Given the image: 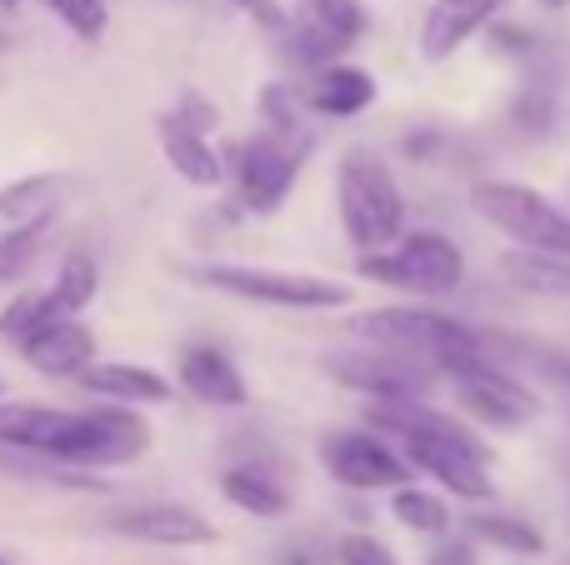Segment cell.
Wrapping results in <instances>:
<instances>
[{
  "label": "cell",
  "instance_id": "35",
  "mask_svg": "<svg viewBox=\"0 0 570 565\" xmlns=\"http://www.w3.org/2000/svg\"><path fill=\"white\" fill-rule=\"evenodd\" d=\"M0 390H6V376H0Z\"/></svg>",
  "mask_w": 570,
  "mask_h": 565
},
{
  "label": "cell",
  "instance_id": "22",
  "mask_svg": "<svg viewBox=\"0 0 570 565\" xmlns=\"http://www.w3.org/2000/svg\"><path fill=\"white\" fill-rule=\"evenodd\" d=\"M465 541L471 546H495L505 556H541L546 551V536L521 516H505V511H485V516H471L465 521Z\"/></svg>",
  "mask_w": 570,
  "mask_h": 565
},
{
  "label": "cell",
  "instance_id": "6",
  "mask_svg": "<svg viewBox=\"0 0 570 565\" xmlns=\"http://www.w3.org/2000/svg\"><path fill=\"white\" fill-rule=\"evenodd\" d=\"M435 370H441V380L455 390V400H461L465 416L485 430H521L525 420L541 416V396H535L511 366H501L491 350L451 356Z\"/></svg>",
  "mask_w": 570,
  "mask_h": 565
},
{
  "label": "cell",
  "instance_id": "7",
  "mask_svg": "<svg viewBox=\"0 0 570 565\" xmlns=\"http://www.w3.org/2000/svg\"><path fill=\"white\" fill-rule=\"evenodd\" d=\"M355 336L371 340L375 350H395V356H415V360H441L451 356H475L485 350V330L465 326V320L445 316L431 306H385V310H365L355 320Z\"/></svg>",
  "mask_w": 570,
  "mask_h": 565
},
{
  "label": "cell",
  "instance_id": "19",
  "mask_svg": "<svg viewBox=\"0 0 570 565\" xmlns=\"http://www.w3.org/2000/svg\"><path fill=\"white\" fill-rule=\"evenodd\" d=\"M20 360H26L36 376L76 380L86 366H96V336H90V326H80V320H56V326H46L40 336H30L26 346H20Z\"/></svg>",
  "mask_w": 570,
  "mask_h": 565
},
{
  "label": "cell",
  "instance_id": "33",
  "mask_svg": "<svg viewBox=\"0 0 570 565\" xmlns=\"http://www.w3.org/2000/svg\"><path fill=\"white\" fill-rule=\"evenodd\" d=\"M541 10H570V0H535Z\"/></svg>",
  "mask_w": 570,
  "mask_h": 565
},
{
  "label": "cell",
  "instance_id": "28",
  "mask_svg": "<svg viewBox=\"0 0 570 565\" xmlns=\"http://www.w3.org/2000/svg\"><path fill=\"white\" fill-rule=\"evenodd\" d=\"M40 250H46V230H20V236L0 240V286L26 276V270L36 266Z\"/></svg>",
  "mask_w": 570,
  "mask_h": 565
},
{
  "label": "cell",
  "instance_id": "16",
  "mask_svg": "<svg viewBox=\"0 0 570 565\" xmlns=\"http://www.w3.org/2000/svg\"><path fill=\"white\" fill-rule=\"evenodd\" d=\"M156 140H160V156L170 160V170H176L186 186H196V190L226 186V156L216 150V140H210L206 130L186 126L176 110L156 116Z\"/></svg>",
  "mask_w": 570,
  "mask_h": 565
},
{
  "label": "cell",
  "instance_id": "37",
  "mask_svg": "<svg viewBox=\"0 0 570 565\" xmlns=\"http://www.w3.org/2000/svg\"><path fill=\"white\" fill-rule=\"evenodd\" d=\"M0 565H10V561H6V556H0Z\"/></svg>",
  "mask_w": 570,
  "mask_h": 565
},
{
  "label": "cell",
  "instance_id": "25",
  "mask_svg": "<svg viewBox=\"0 0 570 565\" xmlns=\"http://www.w3.org/2000/svg\"><path fill=\"white\" fill-rule=\"evenodd\" d=\"M56 320H66V316L56 310L50 290H20V296L0 310V340H10V346L20 350L30 336H40V330L56 326Z\"/></svg>",
  "mask_w": 570,
  "mask_h": 565
},
{
  "label": "cell",
  "instance_id": "10",
  "mask_svg": "<svg viewBox=\"0 0 570 565\" xmlns=\"http://www.w3.org/2000/svg\"><path fill=\"white\" fill-rule=\"evenodd\" d=\"M321 466L345 490H385L391 496V490L415 480L405 456L375 430H331V436H321Z\"/></svg>",
  "mask_w": 570,
  "mask_h": 565
},
{
  "label": "cell",
  "instance_id": "4",
  "mask_svg": "<svg viewBox=\"0 0 570 565\" xmlns=\"http://www.w3.org/2000/svg\"><path fill=\"white\" fill-rule=\"evenodd\" d=\"M190 280L206 290H220V296L250 300V306H271V310H341L355 296L345 280H331V276L276 270V266H230V260L196 266Z\"/></svg>",
  "mask_w": 570,
  "mask_h": 565
},
{
  "label": "cell",
  "instance_id": "30",
  "mask_svg": "<svg viewBox=\"0 0 570 565\" xmlns=\"http://www.w3.org/2000/svg\"><path fill=\"white\" fill-rule=\"evenodd\" d=\"M425 565H481V556H475V546L465 536H445L441 546L425 556Z\"/></svg>",
  "mask_w": 570,
  "mask_h": 565
},
{
  "label": "cell",
  "instance_id": "32",
  "mask_svg": "<svg viewBox=\"0 0 570 565\" xmlns=\"http://www.w3.org/2000/svg\"><path fill=\"white\" fill-rule=\"evenodd\" d=\"M230 6H236V10H246V16L256 20L261 30H271V36H276V30L285 26V10L276 6V0H230Z\"/></svg>",
  "mask_w": 570,
  "mask_h": 565
},
{
  "label": "cell",
  "instance_id": "36",
  "mask_svg": "<svg viewBox=\"0 0 570 565\" xmlns=\"http://www.w3.org/2000/svg\"><path fill=\"white\" fill-rule=\"evenodd\" d=\"M0 50H6V36H0Z\"/></svg>",
  "mask_w": 570,
  "mask_h": 565
},
{
  "label": "cell",
  "instance_id": "15",
  "mask_svg": "<svg viewBox=\"0 0 570 565\" xmlns=\"http://www.w3.org/2000/svg\"><path fill=\"white\" fill-rule=\"evenodd\" d=\"M501 6L505 0H431V10L421 16V30H415L421 60H431V66L451 60L475 30H485L501 16Z\"/></svg>",
  "mask_w": 570,
  "mask_h": 565
},
{
  "label": "cell",
  "instance_id": "14",
  "mask_svg": "<svg viewBox=\"0 0 570 565\" xmlns=\"http://www.w3.org/2000/svg\"><path fill=\"white\" fill-rule=\"evenodd\" d=\"M176 386L186 390L190 400L216 410H240L250 406V386L246 376L236 370V360L226 356L220 346H186L176 360Z\"/></svg>",
  "mask_w": 570,
  "mask_h": 565
},
{
  "label": "cell",
  "instance_id": "2",
  "mask_svg": "<svg viewBox=\"0 0 570 565\" xmlns=\"http://www.w3.org/2000/svg\"><path fill=\"white\" fill-rule=\"evenodd\" d=\"M365 420H371L375 436H385L401 450L411 476L421 470L445 496L475 500V506L495 496L491 446H485L465 420L445 416L441 406H431V400H371Z\"/></svg>",
  "mask_w": 570,
  "mask_h": 565
},
{
  "label": "cell",
  "instance_id": "9",
  "mask_svg": "<svg viewBox=\"0 0 570 565\" xmlns=\"http://www.w3.org/2000/svg\"><path fill=\"white\" fill-rule=\"evenodd\" d=\"M305 156H311V146L281 140V136H271V130L246 136L226 156V176L236 180L240 206H246L250 216H276L285 200H291L295 180H301Z\"/></svg>",
  "mask_w": 570,
  "mask_h": 565
},
{
  "label": "cell",
  "instance_id": "29",
  "mask_svg": "<svg viewBox=\"0 0 570 565\" xmlns=\"http://www.w3.org/2000/svg\"><path fill=\"white\" fill-rule=\"evenodd\" d=\"M341 565H401V561H395L375 536H361V531H355V536L341 541Z\"/></svg>",
  "mask_w": 570,
  "mask_h": 565
},
{
  "label": "cell",
  "instance_id": "17",
  "mask_svg": "<svg viewBox=\"0 0 570 565\" xmlns=\"http://www.w3.org/2000/svg\"><path fill=\"white\" fill-rule=\"evenodd\" d=\"M76 386L96 400H110V406H170L176 400V380H166L160 370L136 366V360H96L76 376Z\"/></svg>",
  "mask_w": 570,
  "mask_h": 565
},
{
  "label": "cell",
  "instance_id": "23",
  "mask_svg": "<svg viewBox=\"0 0 570 565\" xmlns=\"http://www.w3.org/2000/svg\"><path fill=\"white\" fill-rule=\"evenodd\" d=\"M50 300H56V310L66 320H80V310L96 300V290H100V266H96V256L90 250H70L66 260L56 266V280H50Z\"/></svg>",
  "mask_w": 570,
  "mask_h": 565
},
{
  "label": "cell",
  "instance_id": "38",
  "mask_svg": "<svg viewBox=\"0 0 570 565\" xmlns=\"http://www.w3.org/2000/svg\"><path fill=\"white\" fill-rule=\"evenodd\" d=\"M301 6H311V0H301Z\"/></svg>",
  "mask_w": 570,
  "mask_h": 565
},
{
  "label": "cell",
  "instance_id": "31",
  "mask_svg": "<svg viewBox=\"0 0 570 565\" xmlns=\"http://www.w3.org/2000/svg\"><path fill=\"white\" fill-rule=\"evenodd\" d=\"M176 116H180V120H186V126L206 130V136H210V130H216V126H220V110H216V106H210V100H200V96H186V100H180V106H176Z\"/></svg>",
  "mask_w": 570,
  "mask_h": 565
},
{
  "label": "cell",
  "instance_id": "21",
  "mask_svg": "<svg viewBox=\"0 0 570 565\" xmlns=\"http://www.w3.org/2000/svg\"><path fill=\"white\" fill-rule=\"evenodd\" d=\"M220 496H226L236 511L256 516V521H281L285 511H291V490H285L276 470L261 466V460L230 466L226 476H220Z\"/></svg>",
  "mask_w": 570,
  "mask_h": 565
},
{
  "label": "cell",
  "instance_id": "8",
  "mask_svg": "<svg viewBox=\"0 0 570 565\" xmlns=\"http://www.w3.org/2000/svg\"><path fill=\"white\" fill-rule=\"evenodd\" d=\"M471 210L505 240H515V250L570 256V216L546 190L521 186V180H475Z\"/></svg>",
  "mask_w": 570,
  "mask_h": 565
},
{
  "label": "cell",
  "instance_id": "20",
  "mask_svg": "<svg viewBox=\"0 0 570 565\" xmlns=\"http://www.w3.org/2000/svg\"><path fill=\"white\" fill-rule=\"evenodd\" d=\"M501 280L515 296H535V300H570V256H551V250H505L495 260Z\"/></svg>",
  "mask_w": 570,
  "mask_h": 565
},
{
  "label": "cell",
  "instance_id": "27",
  "mask_svg": "<svg viewBox=\"0 0 570 565\" xmlns=\"http://www.w3.org/2000/svg\"><path fill=\"white\" fill-rule=\"evenodd\" d=\"M511 120L521 136H546V130L556 126V90L546 86V80H531V86L521 90V100L511 106Z\"/></svg>",
  "mask_w": 570,
  "mask_h": 565
},
{
  "label": "cell",
  "instance_id": "26",
  "mask_svg": "<svg viewBox=\"0 0 570 565\" xmlns=\"http://www.w3.org/2000/svg\"><path fill=\"white\" fill-rule=\"evenodd\" d=\"M40 6H46L50 16H56L60 26H66L70 36H80V40H100L106 36V26H110L106 0H40Z\"/></svg>",
  "mask_w": 570,
  "mask_h": 565
},
{
  "label": "cell",
  "instance_id": "12",
  "mask_svg": "<svg viewBox=\"0 0 570 565\" xmlns=\"http://www.w3.org/2000/svg\"><path fill=\"white\" fill-rule=\"evenodd\" d=\"M110 531L126 541H140V546H160V551H200V546H216L220 541L216 521H206L190 506H176V500L116 511V516H110Z\"/></svg>",
  "mask_w": 570,
  "mask_h": 565
},
{
  "label": "cell",
  "instance_id": "18",
  "mask_svg": "<svg viewBox=\"0 0 570 565\" xmlns=\"http://www.w3.org/2000/svg\"><path fill=\"white\" fill-rule=\"evenodd\" d=\"M66 196H70V176H56V170L20 176L10 186H0V240L20 236V230H50Z\"/></svg>",
  "mask_w": 570,
  "mask_h": 565
},
{
  "label": "cell",
  "instance_id": "3",
  "mask_svg": "<svg viewBox=\"0 0 570 565\" xmlns=\"http://www.w3.org/2000/svg\"><path fill=\"white\" fill-rule=\"evenodd\" d=\"M335 210H341V230L361 256L395 246L405 236V196L395 170L385 166L375 150H345L335 166Z\"/></svg>",
  "mask_w": 570,
  "mask_h": 565
},
{
  "label": "cell",
  "instance_id": "11",
  "mask_svg": "<svg viewBox=\"0 0 570 565\" xmlns=\"http://www.w3.org/2000/svg\"><path fill=\"white\" fill-rule=\"evenodd\" d=\"M331 370L341 386L361 390L365 400H431L441 386V370L431 360L395 356V350H361V356H331Z\"/></svg>",
  "mask_w": 570,
  "mask_h": 565
},
{
  "label": "cell",
  "instance_id": "5",
  "mask_svg": "<svg viewBox=\"0 0 570 565\" xmlns=\"http://www.w3.org/2000/svg\"><path fill=\"white\" fill-rule=\"evenodd\" d=\"M355 270H361L365 280H375V286L405 290V296H415V300L451 296V290L465 286V256L441 230H405L395 246L375 250V256H361Z\"/></svg>",
  "mask_w": 570,
  "mask_h": 565
},
{
  "label": "cell",
  "instance_id": "13",
  "mask_svg": "<svg viewBox=\"0 0 570 565\" xmlns=\"http://www.w3.org/2000/svg\"><path fill=\"white\" fill-rule=\"evenodd\" d=\"M291 86H295V96H301L305 116H321V120L365 116V110L375 106V96H381V86H375L371 70L345 66V60H335V66L315 70V76L291 80Z\"/></svg>",
  "mask_w": 570,
  "mask_h": 565
},
{
  "label": "cell",
  "instance_id": "34",
  "mask_svg": "<svg viewBox=\"0 0 570 565\" xmlns=\"http://www.w3.org/2000/svg\"><path fill=\"white\" fill-rule=\"evenodd\" d=\"M0 6H6V10H16V6H20V0H0Z\"/></svg>",
  "mask_w": 570,
  "mask_h": 565
},
{
  "label": "cell",
  "instance_id": "1",
  "mask_svg": "<svg viewBox=\"0 0 570 565\" xmlns=\"http://www.w3.org/2000/svg\"><path fill=\"white\" fill-rule=\"evenodd\" d=\"M0 446L46 456L56 466L90 476V470L130 466L150 450V420L130 406H36V400H0Z\"/></svg>",
  "mask_w": 570,
  "mask_h": 565
},
{
  "label": "cell",
  "instance_id": "24",
  "mask_svg": "<svg viewBox=\"0 0 570 565\" xmlns=\"http://www.w3.org/2000/svg\"><path fill=\"white\" fill-rule=\"evenodd\" d=\"M391 516L401 521L411 536H445V531H451V500L411 480V486L391 490Z\"/></svg>",
  "mask_w": 570,
  "mask_h": 565
}]
</instances>
